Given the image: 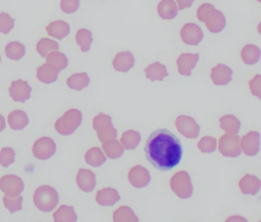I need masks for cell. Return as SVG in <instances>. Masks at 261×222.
Here are the masks:
<instances>
[{
    "instance_id": "cell-40",
    "label": "cell",
    "mask_w": 261,
    "mask_h": 222,
    "mask_svg": "<svg viewBox=\"0 0 261 222\" xmlns=\"http://www.w3.org/2000/svg\"><path fill=\"white\" fill-rule=\"evenodd\" d=\"M16 152L11 147H4L0 151V165L8 167L15 162Z\"/></svg>"
},
{
    "instance_id": "cell-33",
    "label": "cell",
    "mask_w": 261,
    "mask_h": 222,
    "mask_svg": "<svg viewBox=\"0 0 261 222\" xmlns=\"http://www.w3.org/2000/svg\"><path fill=\"white\" fill-rule=\"evenodd\" d=\"M6 56L10 60H19L25 56V47L19 42H10L6 47Z\"/></svg>"
},
{
    "instance_id": "cell-15",
    "label": "cell",
    "mask_w": 261,
    "mask_h": 222,
    "mask_svg": "<svg viewBox=\"0 0 261 222\" xmlns=\"http://www.w3.org/2000/svg\"><path fill=\"white\" fill-rule=\"evenodd\" d=\"M199 60L198 54H181L177 59L178 74L181 76L190 77L192 74V70L195 68Z\"/></svg>"
},
{
    "instance_id": "cell-1",
    "label": "cell",
    "mask_w": 261,
    "mask_h": 222,
    "mask_svg": "<svg viewBox=\"0 0 261 222\" xmlns=\"http://www.w3.org/2000/svg\"><path fill=\"white\" fill-rule=\"evenodd\" d=\"M146 160L156 170L168 172L181 162V141L168 129H157L150 134L144 147Z\"/></svg>"
},
{
    "instance_id": "cell-30",
    "label": "cell",
    "mask_w": 261,
    "mask_h": 222,
    "mask_svg": "<svg viewBox=\"0 0 261 222\" xmlns=\"http://www.w3.org/2000/svg\"><path fill=\"white\" fill-rule=\"evenodd\" d=\"M85 161L91 167H99L106 162L107 157L100 147H92L85 153Z\"/></svg>"
},
{
    "instance_id": "cell-22",
    "label": "cell",
    "mask_w": 261,
    "mask_h": 222,
    "mask_svg": "<svg viewBox=\"0 0 261 222\" xmlns=\"http://www.w3.org/2000/svg\"><path fill=\"white\" fill-rule=\"evenodd\" d=\"M48 36L55 39L62 40L66 38L71 31L69 24L62 20L55 21L51 22L48 26L45 28Z\"/></svg>"
},
{
    "instance_id": "cell-11",
    "label": "cell",
    "mask_w": 261,
    "mask_h": 222,
    "mask_svg": "<svg viewBox=\"0 0 261 222\" xmlns=\"http://www.w3.org/2000/svg\"><path fill=\"white\" fill-rule=\"evenodd\" d=\"M181 40L187 45L197 46L204 38L202 30L195 23H186L180 31Z\"/></svg>"
},
{
    "instance_id": "cell-5",
    "label": "cell",
    "mask_w": 261,
    "mask_h": 222,
    "mask_svg": "<svg viewBox=\"0 0 261 222\" xmlns=\"http://www.w3.org/2000/svg\"><path fill=\"white\" fill-rule=\"evenodd\" d=\"M93 129L97 132L100 142L105 143L110 140L115 139L117 131L114 129L112 118L109 115L100 113L93 120Z\"/></svg>"
},
{
    "instance_id": "cell-4",
    "label": "cell",
    "mask_w": 261,
    "mask_h": 222,
    "mask_svg": "<svg viewBox=\"0 0 261 222\" xmlns=\"http://www.w3.org/2000/svg\"><path fill=\"white\" fill-rule=\"evenodd\" d=\"M82 123V113L77 109L67 111L63 116L59 118L55 124L58 133L64 136L72 135Z\"/></svg>"
},
{
    "instance_id": "cell-3",
    "label": "cell",
    "mask_w": 261,
    "mask_h": 222,
    "mask_svg": "<svg viewBox=\"0 0 261 222\" xmlns=\"http://www.w3.org/2000/svg\"><path fill=\"white\" fill-rule=\"evenodd\" d=\"M33 202L39 211L42 212H50L53 211L59 204V193L50 185H42L35 191Z\"/></svg>"
},
{
    "instance_id": "cell-41",
    "label": "cell",
    "mask_w": 261,
    "mask_h": 222,
    "mask_svg": "<svg viewBox=\"0 0 261 222\" xmlns=\"http://www.w3.org/2000/svg\"><path fill=\"white\" fill-rule=\"evenodd\" d=\"M15 26V19L6 13H0V33L9 34Z\"/></svg>"
},
{
    "instance_id": "cell-36",
    "label": "cell",
    "mask_w": 261,
    "mask_h": 222,
    "mask_svg": "<svg viewBox=\"0 0 261 222\" xmlns=\"http://www.w3.org/2000/svg\"><path fill=\"white\" fill-rule=\"evenodd\" d=\"M114 221H130L138 222L139 218L136 215L133 209L128 206H122L116 210L115 212L113 214Z\"/></svg>"
},
{
    "instance_id": "cell-17",
    "label": "cell",
    "mask_w": 261,
    "mask_h": 222,
    "mask_svg": "<svg viewBox=\"0 0 261 222\" xmlns=\"http://www.w3.org/2000/svg\"><path fill=\"white\" fill-rule=\"evenodd\" d=\"M233 71L227 65L219 64L212 68L211 79L216 86H226L232 80Z\"/></svg>"
},
{
    "instance_id": "cell-25",
    "label": "cell",
    "mask_w": 261,
    "mask_h": 222,
    "mask_svg": "<svg viewBox=\"0 0 261 222\" xmlns=\"http://www.w3.org/2000/svg\"><path fill=\"white\" fill-rule=\"evenodd\" d=\"M8 122L13 130L21 131L28 125L30 118L24 111L15 110L9 115Z\"/></svg>"
},
{
    "instance_id": "cell-26",
    "label": "cell",
    "mask_w": 261,
    "mask_h": 222,
    "mask_svg": "<svg viewBox=\"0 0 261 222\" xmlns=\"http://www.w3.org/2000/svg\"><path fill=\"white\" fill-rule=\"evenodd\" d=\"M241 57L246 65H256L260 58V50L257 46L252 44L245 45L241 50Z\"/></svg>"
},
{
    "instance_id": "cell-20",
    "label": "cell",
    "mask_w": 261,
    "mask_h": 222,
    "mask_svg": "<svg viewBox=\"0 0 261 222\" xmlns=\"http://www.w3.org/2000/svg\"><path fill=\"white\" fill-rule=\"evenodd\" d=\"M261 182L259 178L253 175L247 174L239 182V187L244 195L255 196L260 188Z\"/></svg>"
},
{
    "instance_id": "cell-43",
    "label": "cell",
    "mask_w": 261,
    "mask_h": 222,
    "mask_svg": "<svg viewBox=\"0 0 261 222\" xmlns=\"http://www.w3.org/2000/svg\"><path fill=\"white\" fill-rule=\"evenodd\" d=\"M260 75L257 74L253 77V80L249 82V86H250L251 93L255 97H257L259 99H260Z\"/></svg>"
},
{
    "instance_id": "cell-37",
    "label": "cell",
    "mask_w": 261,
    "mask_h": 222,
    "mask_svg": "<svg viewBox=\"0 0 261 222\" xmlns=\"http://www.w3.org/2000/svg\"><path fill=\"white\" fill-rule=\"evenodd\" d=\"M46 63L56 67L59 71L65 70L68 65V59L63 53L53 51L48 54L46 58Z\"/></svg>"
},
{
    "instance_id": "cell-32",
    "label": "cell",
    "mask_w": 261,
    "mask_h": 222,
    "mask_svg": "<svg viewBox=\"0 0 261 222\" xmlns=\"http://www.w3.org/2000/svg\"><path fill=\"white\" fill-rule=\"evenodd\" d=\"M140 141H141V135L140 132L134 130H128L123 132L120 138L122 145L128 150L137 148Z\"/></svg>"
},
{
    "instance_id": "cell-29",
    "label": "cell",
    "mask_w": 261,
    "mask_h": 222,
    "mask_svg": "<svg viewBox=\"0 0 261 222\" xmlns=\"http://www.w3.org/2000/svg\"><path fill=\"white\" fill-rule=\"evenodd\" d=\"M53 218L56 222H75L77 216L72 206L63 205L53 214Z\"/></svg>"
},
{
    "instance_id": "cell-28",
    "label": "cell",
    "mask_w": 261,
    "mask_h": 222,
    "mask_svg": "<svg viewBox=\"0 0 261 222\" xmlns=\"http://www.w3.org/2000/svg\"><path fill=\"white\" fill-rule=\"evenodd\" d=\"M90 81L91 80L89 76L87 73L83 72L81 74H72L67 80V85L70 89L81 91L89 86Z\"/></svg>"
},
{
    "instance_id": "cell-45",
    "label": "cell",
    "mask_w": 261,
    "mask_h": 222,
    "mask_svg": "<svg viewBox=\"0 0 261 222\" xmlns=\"http://www.w3.org/2000/svg\"><path fill=\"white\" fill-rule=\"evenodd\" d=\"M6 126H7V124H6L5 118L0 114V132H3L6 129Z\"/></svg>"
},
{
    "instance_id": "cell-14",
    "label": "cell",
    "mask_w": 261,
    "mask_h": 222,
    "mask_svg": "<svg viewBox=\"0 0 261 222\" xmlns=\"http://www.w3.org/2000/svg\"><path fill=\"white\" fill-rule=\"evenodd\" d=\"M260 135L257 132H250L241 139V150L244 154L253 156L259 151Z\"/></svg>"
},
{
    "instance_id": "cell-42",
    "label": "cell",
    "mask_w": 261,
    "mask_h": 222,
    "mask_svg": "<svg viewBox=\"0 0 261 222\" xmlns=\"http://www.w3.org/2000/svg\"><path fill=\"white\" fill-rule=\"evenodd\" d=\"M60 7L66 14H72L80 7V0H61Z\"/></svg>"
},
{
    "instance_id": "cell-12",
    "label": "cell",
    "mask_w": 261,
    "mask_h": 222,
    "mask_svg": "<svg viewBox=\"0 0 261 222\" xmlns=\"http://www.w3.org/2000/svg\"><path fill=\"white\" fill-rule=\"evenodd\" d=\"M33 89L29 84L28 82L19 80L13 81L11 86L9 89L10 96L12 100L17 103H25L31 97V92Z\"/></svg>"
},
{
    "instance_id": "cell-13",
    "label": "cell",
    "mask_w": 261,
    "mask_h": 222,
    "mask_svg": "<svg viewBox=\"0 0 261 222\" xmlns=\"http://www.w3.org/2000/svg\"><path fill=\"white\" fill-rule=\"evenodd\" d=\"M128 179L133 186L137 188H144L151 181L150 173L147 169L141 165H137L129 170Z\"/></svg>"
},
{
    "instance_id": "cell-31",
    "label": "cell",
    "mask_w": 261,
    "mask_h": 222,
    "mask_svg": "<svg viewBox=\"0 0 261 222\" xmlns=\"http://www.w3.org/2000/svg\"><path fill=\"white\" fill-rule=\"evenodd\" d=\"M102 147H103L107 156L112 160L121 157L122 155L124 153V148L120 144V141L116 138L103 143Z\"/></svg>"
},
{
    "instance_id": "cell-7",
    "label": "cell",
    "mask_w": 261,
    "mask_h": 222,
    "mask_svg": "<svg viewBox=\"0 0 261 222\" xmlns=\"http://www.w3.org/2000/svg\"><path fill=\"white\" fill-rule=\"evenodd\" d=\"M219 151L226 157H237L242 153L241 147V138L238 135H224L220 138Z\"/></svg>"
},
{
    "instance_id": "cell-35",
    "label": "cell",
    "mask_w": 261,
    "mask_h": 222,
    "mask_svg": "<svg viewBox=\"0 0 261 222\" xmlns=\"http://www.w3.org/2000/svg\"><path fill=\"white\" fill-rule=\"evenodd\" d=\"M76 42L80 46L81 51L86 53L91 50V44L93 42L92 33L86 28H82L77 31L76 34Z\"/></svg>"
},
{
    "instance_id": "cell-16",
    "label": "cell",
    "mask_w": 261,
    "mask_h": 222,
    "mask_svg": "<svg viewBox=\"0 0 261 222\" xmlns=\"http://www.w3.org/2000/svg\"><path fill=\"white\" fill-rule=\"evenodd\" d=\"M77 186L85 193H91L95 188L96 175L88 169H80L76 177Z\"/></svg>"
},
{
    "instance_id": "cell-21",
    "label": "cell",
    "mask_w": 261,
    "mask_h": 222,
    "mask_svg": "<svg viewBox=\"0 0 261 222\" xmlns=\"http://www.w3.org/2000/svg\"><path fill=\"white\" fill-rule=\"evenodd\" d=\"M120 200V196L114 188H105L97 191L96 201L101 206H112Z\"/></svg>"
},
{
    "instance_id": "cell-6",
    "label": "cell",
    "mask_w": 261,
    "mask_h": 222,
    "mask_svg": "<svg viewBox=\"0 0 261 222\" xmlns=\"http://www.w3.org/2000/svg\"><path fill=\"white\" fill-rule=\"evenodd\" d=\"M170 187L180 199H189L193 193L192 179L186 171H179L175 173L171 179Z\"/></svg>"
},
{
    "instance_id": "cell-44",
    "label": "cell",
    "mask_w": 261,
    "mask_h": 222,
    "mask_svg": "<svg viewBox=\"0 0 261 222\" xmlns=\"http://www.w3.org/2000/svg\"><path fill=\"white\" fill-rule=\"evenodd\" d=\"M179 10H183L185 9L190 8L192 7L195 0H176Z\"/></svg>"
},
{
    "instance_id": "cell-27",
    "label": "cell",
    "mask_w": 261,
    "mask_h": 222,
    "mask_svg": "<svg viewBox=\"0 0 261 222\" xmlns=\"http://www.w3.org/2000/svg\"><path fill=\"white\" fill-rule=\"evenodd\" d=\"M220 127L226 133L230 135H236L241 129V121L233 115H226L221 117L219 120Z\"/></svg>"
},
{
    "instance_id": "cell-34",
    "label": "cell",
    "mask_w": 261,
    "mask_h": 222,
    "mask_svg": "<svg viewBox=\"0 0 261 222\" xmlns=\"http://www.w3.org/2000/svg\"><path fill=\"white\" fill-rule=\"evenodd\" d=\"M36 50L41 57H46L50 53L59 51V45L56 41L44 38L38 42Z\"/></svg>"
},
{
    "instance_id": "cell-19",
    "label": "cell",
    "mask_w": 261,
    "mask_h": 222,
    "mask_svg": "<svg viewBox=\"0 0 261 222\" xmlns=\"http://www.w3.org/2000/svg\"><path fill=\"white\" fill-rule=\"evenodd\" d=\"M60 71L50 64H44L37 69V78L45 84H51L57 81Z\"/></svg>"
},
{
    "instance_id": "cell-24",
    "label": "cell",
    "mask_w": 261,
    "mask_h": 222,
    "mask_svg": "<svg viewBox=\"0 0 261 222\" xmlns=\"http://www.w3.org/2000/svg\"><path fill=\"white\" fill-rule=\"evenodd\" d=\"M146 78L151 82L163 81L166 77L169 76L167 69L165 65H162L160 62H154L149 65L146 69H145Z\"/></svg>"
},
{
    "instance_id": "cell-23",
    "label": "cell",
    "mask_w": 261,
    "mask_h": 222,
    "mask_svg": "<svg viewBox=\"0 0 261 222\" xmlns=\"http://www.w3.org/2000/svg\"><path fill=\"white\" fill-rule=\"evenodd\" d=\"M157 12L161 19L172 20L178 15V9L174 0H162L157 7Z\"/></svg>"
},
{
    "instance_id": "cell-18",
    "label": "cell",
    "mask_w": 261,
    "mask_h": 222,
    "mask_svg": "<svg viewBox=\"0 0 261 222\" xmlns=\"http://www.w3.org/2000/svg\"><path fill=\"white\" fill-rule=\"evenodd\" d=\"M135 57L130 51L118 53L113 60V67L118 72L126 73L134 68Z\"/></svg>"
},
{
    "instance_id": "cell-46",
    "label": "cell",
    "mask_w": 261,
    "mask_h": 222,
    "mask_svg": "<svg viewBox=\"0 0 261 222\" xmlns=\"http://www.w3.org/2000/svg\"><path fill=\"white\" fill-rule=\"evenodd\" d=\"M0 63H1V56H0Z\"/></svg>"
},
{
    "instance_id": "cell-8",
    "label": "cell",
    "mask_w": 261,
    "mask_h": 222,
    "mask_svg": "<svg viewBox=\"0 0 261 222\" xmlns=\"http://www.w3.org/2000/svg\"><path fill=\"white\" fill-rule=\"evenodd\" d=\"M175 127L178 132L185 138L195 139L199 135V124L192 117L180 115L175 120Z\"/></svg>"
},
{
    "instance_id": "cell-10",
    "label": "cell",
    "mask_w": 261,
    "mask_h": 222,
    "mask_svg": "<svg viewBox=\"0 0 261 222\" xmlns=\"http://www.w3.org/2000/svg\"><path fill=\"white\" fill-rule=\"evenodd\" d=\"M33 152L35 157L41 161L50 159L56 153V142L48 137L39 138L33 144Z\"/></svg>"
},
{
    "instance_id": "cell-38",
    "label": "cell",
    "mask_w": 261,
    "mask_h": 222,
    "mask_svg": "<svg viewBox=\"0 0 261 222\" xmlns=\"http://www.w3.org/2000/svg\"><path fill=\"white\" fill-rule=\"evenodd\" d=\"M3 200H4V206L12 214L22 209L23 198L22 196H15V197H10V196H5Z\"/></svg>"
},
{
    "instance_id": "cell-9",
    "label": "cell",
    "mask_w": 261,
    "mask_h": 222,
    "mask_svg": "<svg viewBox=\"0 0 261 222\" xmlns=\"http://www.w3.org/2000/svg\"><path fill=\"white\" fill-rule=\"evenodd\" d=\"M23 180L16 175H6L0 179V189L10 197L20 196L23 192Z\"/></svg>"
},
{
    "instance_id": "cell-2",
    "label": "cell",
    "mask_w": 261,
    "mask_h": 222,
    "mask_svg": "<svg viewBox=\"0 0 261 222\" xmlns=\"http://www.w3.org/2000/svg\"><path fill=\"white\" fill-rule=\"evenodd\" d=\"M197 17L200 22H204L210 33L218 34L226 27V19L224 13L216 10L210 4H203L197 10Z\"/></svg>"
},
{
    "instance_id": "cell-39",
    "label": "cell",
    "mask_w": 261,
    "mask_h": 222,
    "mask_svg": "<svg viewBox=\"0 0 261 222\" xmlns=\"http://www.w3.org/2000/svg\"><path fill=\"white\" fill-rule=\"evenodd\" d=\"M198 147L202 153H213L217 149V140L210 136L203 137L198 142Z\"/></svg>"
}]
</instances>
